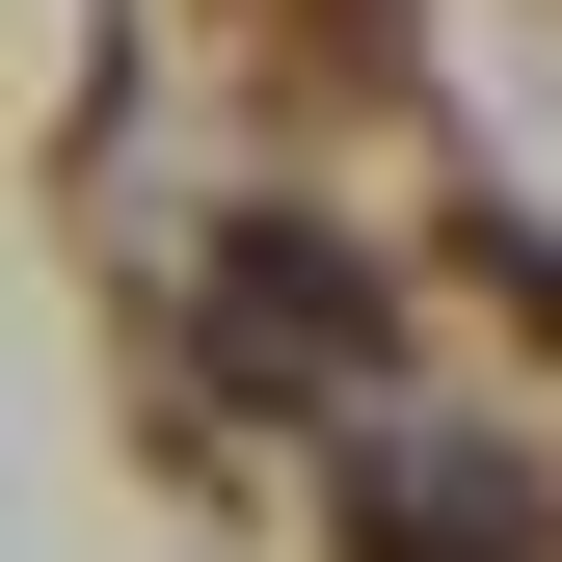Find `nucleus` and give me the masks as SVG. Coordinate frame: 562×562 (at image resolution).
<instances>
[{
    "label": "nucleus",
    "mask_w": 562,
    "mask_h": 562,
    "mask_svg": "<svg viewBox=\"0 0 562 562\" xmlns=\"http://www.w3.org/2000/svg\"><path fill=\"white\" fill-rule=\"evenodd\" d=\"M509 536H536L509 456H375V562H509Z\"/></svg>",
    "instance_id": "1"
}]
</instances>
